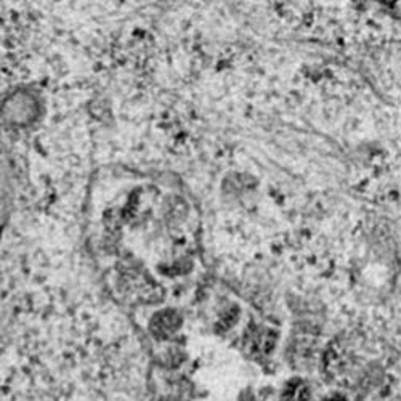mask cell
Wrapping results in <instances>:
<instances>
[{
	"label": "cell",
	"instance_id": "obj_1",
	"mask_svg": "<svg viewBox=\"0 0 401 401\" xmlns=\"http://www.w3.org/2000/svg\"><path fill=\"white\" fill-rule=\"evenodd\" d=\"M283 401H308L310 400V387L307 386V382L302 379H294L288 382V386L284 387Z\"/></svg>",
	"mask_w": 401,
	"mask_h": 401
},
{
	"label": "cell",
	"instance_id": "obj_2",
	"mask_svg": "<svg viewBox=\"0 0 401 401\" xmlns=\"http://www.w3.org/2000/svg\"><path fill=\"white\" fill-rule=\"evenodd\" d=\"M324 401H348L345 397H342V395H332V397L326 398Z\"/></svg>",
	"mask_w": 401,
	"mask_h": 401
}]
</instances>
